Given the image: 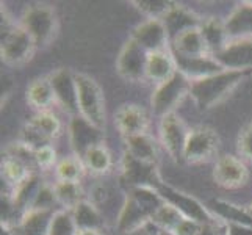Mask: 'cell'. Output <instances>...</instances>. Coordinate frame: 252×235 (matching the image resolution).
<instances>
[{
  "label": "cell",
  "instance_id": "1",
  "mask_svg": "<svg viewBox=\"0 0 252 235\" xmlns=\"http://www.w3.org/2000/svg\"><path fill=\"white\" fill-rule=\"evenodd\" d=\"M252 71H232V69H222L221 72L212 74L208 77L199 78L191 82L189 96L194 103L201 110H210L216 103L237 88V86L249 77Z\"/></svg>",
  "mask_w": 252,
  "mask_h": 235
},
{
  "label": "cell",
  "instance_id": "2",
  "mask_svg": "<svg viewBox=\"0 0 252 235\" xmlns=\"http://www.w3.org/2000/svg\"><path fill=\"white\" fill-rule=\"evenodd\" d=\"M19 25L30 34L36 49L46 47L54 41L58 30L57 13L44 3L30 5L24 10Z\"/></svg>",
  "mask_w": 252,
  "mask_h": 235
},
{
  "label": "cell",
  "instance_id": "3",
  "mask_svg": "<svg viewBox=\"0 0 252 235\" xmlns=\"http://www.w3.org/2000/svg\"><path fill=\"white\" fill-rule=\"evenodd\" d=\"M79 115L90 124L105 129V99L97 82L86 74H75Z\"/></svg>",
  "mask_w": 252,
  "mask_h": 235
},
{
  "label": "cell",
  "instance_id": "4",
  "mask_svg": "<svg viewBox=\"0 0 252 235\" xmlns=\"http://www.w3.org/2000/svg\"><path fill=\"white\" fill-rule=\"evenodd\" d=\"M191 80L187 78L182 72H176L166 82L157 85V88L152 93L151 105L155 116L160 119L171 113H176L179 103L184 101L187 96H189Z\"/></svg>",
  "mask_w": 252,
  "mask_h": 235
},
{
  "label": "cell",
  "instance_id": "5",
  "mask_svg": "<svg viewBox=\"0 0 252 235\" xmlns=\"http://www.w3.org/2000/svg\"><path fill=\"white\" fill-rule=\"evenodd\" d=\"M161 182L158 165L138 160L124 151L123 162H121V184L127 188V191L141 187L157 190Z\"/></svg>",
  "mask_w": 252,
  "mask_h": 235
},
{
  "label": "cell",
  "instance_id": "6",
  "mask_svg": "<svg viewBox=\"0 0 252 235\" xmlns=\"http://www.w3.org/2000/svg\"><path fill=\"white\" fill-rule=\"evenodd\" d=\"M157 191L164 201L171 204L172 207H176L187 220L196 221L199 224H207L216 218V216L210 212V208L205 207L202 202H199L196 198L189 196V195L184 193V191L174 188L168 184H164V182H161V184L157 187Z\"/></svg>",
  "mask_w": 252,
  "mask_h": 235
},
{
  "label": "cell",
  "instance_id": "7",
  "mask_svg": "<svg viewBox=\"0 0 252 235\" xmlns=\"http://www.w3.org/2000/svg\"><path fill=\"white\" fill-rule=\"evenodd\" d=\"M220 147V136L208 126H196L189 129L188 140L185 144L184 162L204 163L216 154Z\"/></svg>",
  "mask_w": 252,
  "mask_h": 235
},
{
  "label": "cell",
  "instance_id": "8",
  "mask_svg": "<svg viewBox=\"0 0 252 235\" xmlns=\"http://www.w3.org/2000/svg\"><path fill=\"white\" fill-rule=\"evenodd\" d=\"M34 50H36V46H34L33 39L19 24L13 30L2 34L0 57H2V62L6 65L21 66L27 63L33 57Z\"/></svg>",
  "mask_w": 252,
  "mask_h": 235
},
{
  "label": "cell",
  "instance_id": "9",
  "mask_svg": "<svg viewBox=\"0 0 252 235\" xmlns=\"http://www.w3.org/2000/svg\"><path fill=\"white\" fill-rule=\"evenodd\" d=\"M160 141L164 151L169 154L174 162H184L185 144L188 140L189 129L185 126L182 119L176 113H171L160 119Z\"/></svg>",
  "mask_w": 252,
  "mask_h": 235
},
{
  "label": "cell",
  "instance_id": "10",
  "mask_svg": "<svg viewBox=\"0 0 252 235\" xmlns=\"http://www.w3.org/2000/svg\"><path fill=\"white\" fill-rule=\"evenodd\" d=\"M147 57H149V54L140 44H136L132 38H128L116 60L118 74L128 82L144 80Z\"/></svg>",
  "mask_w": 252,
  "mask_h": 235
},
{
  "label": "cell",
  "instance_id": "11",
  "mask_svg": "<svg viewBox=\"0 0 252 235\" xmlns=\"http://www.w3.org/2000/svg\"><path fill=\"white\" fill-rule=\"evenodd\" d=\"M67 135L69 143L74 151V155L83 159V155L88 152L91 147L99 146L105 143V136H103V130L90 124L88 121L83 119L80 115L71 116L67 126Z\"/></svg>",
  "mask_w": 252,
  "mask_h": 235
},
{
  "label": "cell",
  "instance_id": "12",
  "mask_svg": "<svg viewBox=\"0 0 252 235\" xmlns=\"http://www.w3.org/2000/svg\"><path fill=\"white\" fill-rule=\"evenodd\" d=\"M213 179L220 187L225 190H237L248 184L249 169L241 159L235 155H221L215 163Z\"/></svg>",
  "mask_w": 252,
  "mask_h": 235
},
{
  "label": "cell",
  "instance_id": "13",
  "mask_svg": "<svg viewBox=\"0 0 252 235\" xmlns=\"http://www.w3.org/2000/svg\"><path fill=\"white\" fill-rule=\"evenodd\" d=\"M136 44H140L147 54L160 50H169V36L164 24L160 19H147L136 25L130 34Z\"/></svg>",
  "mask_w": 252,
  "mask_h": 235
},
{
  "label": "cell",
  "instance_id": "14",
  "mask_svg": "<svg viewBox=\"0 0 252 235\" xmlns=\"http://www.w3.org/2000/svg\"><path fill=\"white\" fill-rule=\"evenodd\" d=\"M52 88L55 93V101L60 107L71 116L79 115V103H77V83L75 74L69 69H57L49 75Z\"/></svg>",
  "mask_w": 252,
  "mask_h": 235
},
{
  "label": "cell",
  "instance_id": "15",
  "mask_svg": "<svg viewBox=\"0 0 252 235\" xmlns=\"http://www.w3.org/2000/svg\"><path fill=\"white\" fill-rule=\"evenodd\" d=\"M215 60L224 69L252 71V39L230 41L227 47L215 55Z\"/></svg>",
  "mask_w": 252,
  "mask_h": 235
},
{
  "label": "cell",
  "instance_id": "16",
  "mask_svg": "<svg viewBox=\"0 0 252 235\" xmlns=\"http://www.w3.org/2000/svg\"><path fill=\"white\" fill-rule=\"evenodd\" d=\"M115 124L124 138L146 134L149 127V116L143 107L136 103H124L115 115Z\"/></svg>",
  "mask_w": 252,
  "mask_h": 235
},
{
  "label": "cell",
  "instance_id": "17",
  "mask_svg": "<svg viewBox=\"0 0 252 235\" xmlns=\"http://www.w3.org/2000/svg\"><path fill=\"white\" fill-rule=\"evenodd\" d=\"M151 212L140 201H136L132 195L127 193L123 208L118 215V229L124 234H132L141 229L147 223H151Z\"/></svg>",
  "mask_w": 252,
  "mask_h": 235
},
{
  "label": "cell",
  "instance_id": "18",
  "mask_svg": "<svg viewBox=\"0 0 252 235\" xmlns=\"http://www.w3.org/2000/svg\"><path fill=\"white\" fill-rule=\"evenodd\" d=\"M161 22L164 24V27H166L169 42H171L174 38H177L179 34H182L187 30L199 29L202 19L194 11H191L189 8L176 2V5H174L168 11V14L161 19Z\"/></svg>",
  "mask_w": 252,
  "mask_h": 235
},
{
  "label": "cell",
  "instance_id": "19",
  "mask_svg": "<svg viewBox=\"0 0 252 235\" xmlns=\"http://www.w3.org/2000/svg\"><path fill=\"white\" fill-rule=\"evenodd\" d=\"M172 57H174V60H176L177 71L184 74L187 78H189L191 82L208 77V75L216 74V72H221L224 69L212 55L187 58V57H179V55L172 54Z\"/></svg>",
  "mask_w": 252,
  "mask_h": 235
},
{
  "label": "cell",
  "instance_id": "20",
  "mask_svg": "<svg viewBox=\"0 0 252 235\" xmlns=\"http://www.w3.org/2000/svg\"><path fill=\"white\" fill-rule=\"evenodd\" d=\"M55 212L57 210H29L8 231L11 235H49Z\"/></svg>",
  "mask_w": 252,
  "mask_h": 235
},
{
  "label": "cell",
  "instance_id": "21",
  "mask_svg": "<svg viewBox=\"0 0 252 235\" xmlns=\"http://www.w3.org/2000/svg\"><path fill=\"white\" fill-rule=\"evenodd\" d=\"M169 50L172 52L174 55L187 57V58L210 55L208 47H207L205 41L202 38V33L199 29L187 30L182 34H179L177 38H174L171 41V44H169Z\"/></svg>",
  "mask_w": 252,
  "mask_h": 235
},
{
  "label": "cell",
  "instance_id": "22",
  "mask_svg": "<svg viewBox=\"0 0 252 235\" xmlns=\"http://www.w3.org/2000/svg\"><path fill=\"white\" fill-rule=\"evenodd\" d=\"M225 29L230 41L252 39V2H243L233 8L225 19Z\"/></svg>",
  "mask_w": 252,
  "mask_h": 235
},
{
  "label": "cell",
  "instance_id": "23",
  "mask_svg": "<svg viewBox=\"0 0 252 235\" xmlns=\"http://www.w3.org/2000/svg\"><path fill=\"white\" fill-rule=\"evenodd\" d=\"M177 72V65L174 60L171 50H160L152 52L147 57V66H146V78L154 83H163L168 78H171Z\"/></svg>",
  "mask_w": 252,
  "mask_h": 235
},
{
  "label": "cell",
  "instance_id": "24",
  "mask_svg": "<svg viewBox=\"0 0 252 235\" xmlns=\"http://www.w3.org/2000/svg\"><path fill=\"white\" fill-rule=\"evenodd\" d=\"M199 30L202 33V38L208 47V52L213 57L220 54L221 50H224L230 42L227 29H225V21L220 19V17H205V19H202Z\"/></svg>",
  "mask_w": 252,
  "mask_h": 235
},
{
  "label": "cell",
  "instance_id": "25",
  "mask_svg": "<svg viewBox=\"0 0 252 235\" xmlns=\"http://www.w3.org/2000/svg\"><path fill=\"white\" fill-rule=\"evenodd\" d=\"M126 152L133 155L135 159L143 160L147 163L158 165V146L157 141L154 140V136L149 134H140L124 138Z\"/></svg>",
  "mask_w": 252,
  "mask_h": 235
},
{
  "label": "cell",
  "instance_id": "26",
  "mask_svg": "<svg viewBox=\"0 0 252 235\" xmlns=\"http://www.w3.org/2000/svg\"><path fill=\"white\" fill-rule=\"evenodd\" d=\"M210 212L229 224H238L245 226V228L252 229V215L249 213L248 208H241L240 205H235L229 201H222V199H213L208 204Z\"/></svg>",
  "mask_w": 252,
  "mask_h": 235
},
{
  "label": "cell",
  "instance_id": "27",
  "mask_svg": "<svg viewBox=\"0 0 252 235\" xmlns=\"http://www.w3.org/2000/svg\"><path fill=\"white\" fill-rule=\"evenodd\" d=\"M41 185H42L41 177L36 172H32L22 184L11 188V199L21 216L32 208V204L34 201V198H36Z\"/></svg>",
  "mask_w": 252,
  "mask_h": 235
},
{
  "label": "cell",
  "instance_id": "28",
  "mask_svg": "<svg viewBox=\"0 0 252 235\" xmlns=\"http://www.w3.org/2000/svg\"><path fill=\"white\" fill-rule=\"evenodd\" d=\"M27 102L39 111H49L52 103H55V93L49 77H39L27 86Z\"/></svg>",
  "mask_w": 252,
  "mask_h": 235
},
{
  "label": "cell",
  "instance_id": "29",
  "mask_svg": "<svg viewBox=\"0 0 252 235\" xmlns=\"http://www.w3.org/2000/svg\"><path fill=\"white\" fill-rule=\"evenodd\" d=\"M71 212H72L74 221L79 231H99L100 232L103 226V220H102L100 212L97 210V207L93 202L85 199L80 204H77Z\"/></svg>",
  "mask_w": 252,
  "mask_h": 235
},
{
  "label": "cell",
  "instance_id": "30",
  "mask_svg": "<svg viewBox=\"0 0 252 235\" xmlns=\"http://www.w3.org/2000/svg\"><path fill=\"white\" fill-rule=\"evenodd\" d=\"M54 191L58 204L63 205V208H67V210H72L77 204L85 201L80 182L57 180L54 184Z\"/></svg>",
  "mask_w": 252,
  "mask_h": 235
},
{
  "label": "cell",
  "instance_id": "31",
  "mask_svg": "<svg viewBox=\"0 0 252 235\" xmlns=\"http://www.w3.org/2000/svg\"><path fill=\"white\" fill-rule=\"evenodd\" d=\"M82 160L85 163L86 169H90L94 174H105L113 167L111 154L107 149L105 143L91 147V149L83 155Z\"/></svg>",
  "mask_w": 252,
  "mask_h": 235
},
{
  "label": "cell",
  "instance_id": "32",
  "mask_svg": "<svg viewBox=\"0 0 252 235\" xmlns=\"http://www.w3.org/2000/svg\"><path fill=\"white\" fill-rule=\"evenodd\" d=\"M32 172L34 171L29 165H25L24 162L17 159H13V157L5 155V159L2 162V179L8 185H11V188L22 184Z\"/></svg>",
  "mask_w": 252,
  "mask_h": 235
},
{
  "label": "cell",
  "instance_id": "33",
  "mask_svg": "<svg viewBox=\"0 0 252 235\" xmlns=\"http://www.w3.org/2000/svg\"><path fill=\"white\" fill-rule=\"evenodd\" d=\"M85 163L80 157L71 155L62 159L55 167L57 180H69V182H80L85 174Z\"/></svg>",
  "mask_w": 252,
  "mask_h": 235
},
{
  "label": "cell",
  "instance_id": "34",
  "mask_svg": "<svg viewBox=\"0 0 252 235\" xmlns=\"http://www.w3.org/2000/svg\"><path fill=\"white\" fill-rule=\"evenodd\" d=\"M185 220V216L182 215L176 207L171 204L164 202L161 208H158L157 213L152 216L151 223H154L158 228V231H166V232H174L177 229V226Z\"/></svg>",
  "mask_w": 252,
  "mask_h": 235
},
{
  "label": "cell",
  "instance_id": "35",
  "mask_svg": "<svg viewBox=\"0 0 252 235\" xmlns=\"http://www.w3.org/2000/svg\"><path fill=\"white\" fill-rule=\"evenodd\" d=\"M29 123L36 127L39 132H42L46 136H49L52 141L62 134V121H60L52 111H39L36 113Z\"/></svg>",
  "mask_w": 252,
  "mask_h": 235
},
{
  "label": "cell",
  "instance_id": "36",
  "mask_svg": "<svg viewBox=\"0 0 252 235\" xmlns=\"http://www.w3.org/2000/svg\"><path fill=\"white\" fill-rule=\"evenodd\" d=\"M77 232H79V229H77L71 210L62 208V210H57L54 213L49 235H77Z\"/></svg>",
  "mask_w": 252,
  "mask_h": 235
},
{
  "label": "cell",
  "instance_id": "37",
  "mask_svg": "<svg viewBox=\"0 0 252 235\" xmlns=\"http://www.w3.org/2000/svg\"><path fill=\"white\" fill-rule=\"evenodd\" d=\"M133 5H136L138 10L147 16V19L161 21L171 8L176 5V2H169V0H136Z\"/></svg>",
  "mask_w": 252,
  "mask_h": 235
},
{
  "label": "cell",
  "instance_id": "38",
  "mask_svg": "<svg viewBox=\"0 0 252 235\" xmlns=\"http://www.w3.org/2000/svg\"><path fill=\"white\" fill-rule=\"evenodd\" d=\"M19 141H22L25 146H29L33 152L41 149V147H44V146L52 144L50 138L46 136L42 132H39V130L36 127H33L30 123L25 124V127L21 130V140Z\"/></svg>",
  "mask_w": 252,
  "mask_h": 235
},
{
  "label": "cell",
  "instance_id": "39",
  "mask_svg": "<svg viewBox=\"0 0 252 235\" xmlns=\"http://www.w3.org/2000/svg\"><path fill=\"white\" fill-rule=\"evenodd\" d=\"M55 204H58V201L54 191V185L42 184L30 210H54Z\"/></svg>",
  "mask_w": 252,
  "mask_h": 235
},
{
  "label": "cell",
  "instance_id": "40",
  "mask_svg": "<svg viewBox=\"0 0 252 235\" xmlns=\"http://www.w3.org/2000/svg\"><path fill=\"white\" fill-rule=\"evenodd\" d=\"M57 151L52 144L34 151V165H36L38 169H50L57 167Z\"/></svg>",
  "mask_w": 252,
  "mask_h": 235
},
{
  "label": "cell",
  "instance_id": "41",
  "mask_svg": "<svg viewBox=\"0 0 252 235\" xmlns=\"http://www.w3.org/2000/svg\"><path fill=\"white\" fill-rule=\"evenodd\" d=\"M238 154L249 162H252V124L246 126L238 135Z\"/></svg>",
  "mask_w": 252,
  "mask_h": 235
},
{
  "label": "cell",
  "instance_id": "42",
  "mask_svg": "<svg viewBox=\"0 0 252 235\" xmlns=\"http://www.w3.org/2000/svg\"><path fill=\"white\" fill-rule=\"evenodd\" d=\"M197 235H227V223L215 218L210 223L202 224Z\"/></svg>",
  "mask_w": 252,
  "mask_h": 235
},
{
  "label": "cell",
  "instance_id": "43",
  "mask_svg": "<svg viewBox=\"0 0 252 235\" xmlns=\"http://www.w3.org/2000/svg\"><path fill=\"white\" fill-rule=\"evenodd\" d=\"M201 226L202 224H199L196 221H191V220H184L179 226H177V229L174 231L172 234L174 235H197L199 231H201Z\"/></svg>",
  "mask_w": 252,
  "mask_h": 235
},
{
  "label": "cell",
  "instance_id": "44",
  "mask_svg": "<svg viewBox=\"0 0 252 235\" xmlns=\"http://www.w3.org/2000/svg\"><path fill=\"white\" fill-rule=\"evenodd\" d=\"M227 235H252V229L245 228V226L227 223Z\"/></svg>",
  "mask_w": 252,
  "mask_h": 235
},
{
  "label": "cell",
  "instance_id": "45",
  "mask_svg": "<svg viewBox=\"0 0 252 235\" xmlns=\"http://www.w3.org/2000/svg\"><path fill=\"white\" fill-rule=\"evenodd\" d=\"M77 235H102L99 231H79Z\"/></svg>",
  "mask_w": 252,
  "mask_h": 235
},
{
  "label": "cell",
  "instance_id": "46",
  "mask_svg": "<svg viewBox=\"0 0 252 235\" xmlns=\"http://www.w3.org/2000/svg\"><path fill=\"white\" fill-rule=\"evenodd\" d=\"M158 235H174L171 232H166V231H158Z\"/></svg>",
  "mask_w": 252,
  "mask_h": 235
},
{
  "label": "cell",
  "instance_id": "47",
  "mask_svg": "<svg viewBox=\"0 0 252 235\" xmlns=\"http://www.w3.org/2000/svg\"><path fill=\"white\" fill-rule=\"evenodd\" d=\"M248 210H249V213H251V215H252V202H251V205H249V207H248Z\"/></svg>",
  "mask_w": 252,
  "mask_h": 235
}]
</instances>
